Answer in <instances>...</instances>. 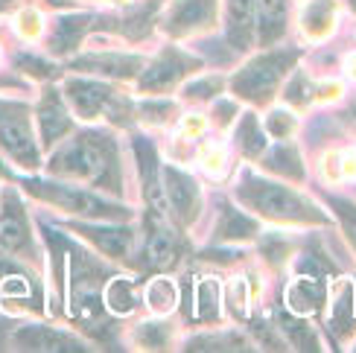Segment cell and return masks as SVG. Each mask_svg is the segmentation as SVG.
I'll list each match as a JSON object with an SVG mask.
<instances>
[{
  "label": "cell",
  "mask_w": 356,
  "mask_h": 353,
  "mask_svg": "<svg viewBox=\"0 0 356 353\" xmlns=\"http://www.w3.org/2000/svg\"><path fill=\"white\" fill-rule=\"evenodd\" d=\"M216 18V0H172L164 15V29L181 38L207 29Z\"/></svg>",
  "instance_id": "52a82bcc"
},
{
  "label": "cell",
  "mask_w": 356,
  "mask_h": 353,
  "mask_svg": "<svg viewBox=\"0 0 356 353\" xmlns=\"http://www.w3.org/2000/svg\"><path fill=\"white\" fill-rule=\"evenodd\" d=\"M73 129V120L65 108L62 97H58L53 88L50 91H44L41 97V106H38V131H41V143L44 146H56L62 140L67 131Z\"/></svg>",
  "instance_id": "8fae6325"
},
{
  "label": "cell",
  "mask_w": 356,
  "mask_h": 353,
  "mask_svg": "<svg viewBox=\"0 0 356 353\" xmlns=\"http://www.w3.org/2000/svg\"><path fill=\"white\" fill-rule=\"evenodd\" d=\"M106 304H108V310H111V313H117V315H129V313L138 306L135 284H131L129 277H114V281L106 286Z\"/></svg>",
  "instance_id": "44dd1931"
},
{
  "label": "cell",
  "mask_w": 356,
  "mask_h": 353,
  "mask_svg": "<svg viewBox=\"0 0 356 353\" xmlns=\"http://www.w3.org/2000/svg\"><path fill=\"white\" fill-rule=\"evenodd\" d=\"M348 3H350V6H353V9H356V0H348Z\"/></svg>",
  "instance_id": "f35d334b"
},
{
  "label": "cell",
  "mask_w": 356,
  "mask_h": 353,
  "mask_svg": "<svg viewBox=\"0 0 356 353\" xmlns=\"http://www.w3.org/2000/svg\"><path fill=\"white\" fill-rule=\"evenodd\" d=\"M85 24H88V18H62V21H58L56 33H53V38H50L53 50L62 53V50H67V47H76L73 41H79Z\"/></svg>",
  "instance_id": "484cf974"
},
{
  "label": "cell",
  "mask_w": 356,
  "mask_h": 353,
  "mask_svg": "<svg viewBox=\"0 0 356 353\" xmlns=\"http://www.w3.org/2000/svg\"><path fill=\"white\" fill-rule=\"evenodd\" d=\"M336 26V9L330 0H309L301 12V29L309 41H324Z\"/></svg>",
  "instance_id": "9a60e30c"
},
{
  "label": "cell",
  "mask_w": 356,
  "mask_h": 353,
  "mask_svg": "<svg viewBox=\"0 0 356 353\" xmlns=\"http://www.w3.org/2000/svg\"><path fill=\"white\" fill-rule=\"evenodd\" d=\"M0 175H3V161H0Z\"/></svg>",
  "instance_id": "ab89813d"
},
{
  "label": "cell",
  "mask_w": 356,
  "mask_h": 353,
  "mask_svg": "<svg viewBox=\"0 0 356 353\" xmlns=\"http://www.w3.org/2000/svg\"><path fill=\"white\" fill-rule=\"evenodd\" d=\"M0 152H3L9 161H15L18 167H26V170H35L41 164L38 140L33 138V129H29V123H26L24 108L0 120Z\"/></svg>",
  "instance_id": "8992f818"
},
{
  "label": "cell",
  "mask_w": 356,
  "mask_h": 353,
  "mask_svg": "<svg viewBox=\"0 0 356 353\" xmlns=\"http://www.w3.org/2000/svg\"><path fill=\"white\" fill-rule=\"evenodd\" d=\"M333 204H336V211H339V216H342V222L348 228L350 243L356 245V204H350V202H333Z\"/></svg>",
  "instance_id": "d6a6232c"
},
{
  "label": "cell",
  "mask_w": 356,
  "mask_h": 353,
  "mask_svg": "<svg viewBox=\"0 0 356 353\" xmlns=\"http://www.w3.org/2000/svg\"><path fill=\"white\" fill-rule=\"evenodd\" d=\"M228 306L234 315H245L248 313V286H245V277H234L228 284Z\"/></svg>",
  "instance_id": "f1b7e54d"
},
{
  "label": "cell",
  "mask_w": 356,
  "mask_h": 353,
  "mask_svg": "<svg viewBox=\"0 0 356 353\" xmlns=\"http://www.w3.org/2000/svg\"><path fill=\"white\" fill-rule=\"evenodd\" d=\"M15 342L29 350H79L76 339H67L50 327H24L15 333Z\"/></svg>",
  "instance_id": "e0dca14e"
},
{
  "label": "cell",
  "mask_w": 356,
  "mask_h": 353,
  "mask_svg": "<svg viewBox=\"0 0 356 353\" xmlns=\"http://www.w3.org/2000/svg\"><path fill=\"white\" fill-rule=\"evenodd\" d=\"M295 58H298V53L286 50V53H266L254 58V62H248L234 76V94L251 102H269Z\"/></svg>",
  "instance_id": "3957f363"
},
{
  "label": "cell",
  "mask_w": 356,
  "mask_h": 353,
  "mask_svg": "<svg viewBox=\"0 0 356 353\" xmlns=\"http://www.w3.org/2000/svg\"><path fill=\"white\" fill-rule=\"evenodd\" d=\"M140 342H143V347H164L167 345V339H170V333H167V327L164 325H143L140 327Z\"/></svg>",
  "instance_id": "4dcf8cb0"
},
{
  "label": "cell",
  "mask_w": 356,
  "mask_h": 353,
  "mask_svg": "<svg viewBox=\"0 0 356 353\" xmlns=\"http://www.w3.org/2000/svg\"><path fill=\"white\" fill-rule=\"evenodd\" d=\"M193 70H196V62H193V58L181 56L178 50H164L149 67L143 70L140 91H146V94H164V91H170L172 85H178Z\"/></svg>",
  "instance_id": "ba28073f"
},
{
  "label": "cell",
  "mask_w": 356,
  "mask_h": 353,
  "mask_svg": "<svg viewBox=\"0 0 356 353\" xmlns=\"http://www.w3.org/2000/svg\"><path fill=\"white\" fill-rule=\"evenodd\" d=\"M236 199L254 213L275 219V222H324V216L309 202H304L295 190L277 181L257 179L251 172H245L243 181L236 184Z\"/></svg>",
  "instance_id": "7a4b0ae2"
},
{
  "label": "cell",
  "mask_w": 356,
  "mask_h": 353,
  "mask_svg": "<svg viewBox=\"0 0 356 353\" xmlns=\"http://www.w3.org/2000/svg\"><path fill=\"white\" fill-rule=\"evenodd\" d=\"M345 73H348V76H350V79H356V53L345 58Z\"/></svg>",
  "instance_id": "74e56055"
},
{
  "label": "cell",
  "mask_w": 356,
  "mask_h": 353,
  "mask_svg": "<svg viewBox=\"0 0 356 353\" xmlns=\"http://www.w3.org/2000/svg\"><path fill=\"white\" fill-rule=\"evenodd\" d=\"M353 318H356V284L342 277L330 289V325L333 330L342 333L345 327L353 325Z\"/></svg>",
  "instance_id": "2e32d148"
},
{
  "label": "cell",
  "mask_w": 356,
  "mask_h": 353,
  "mask_svg": "<svg viewBox=\"0 0 356 353\" xmlns=\"http://www.w3.org/2000/svg\"><path fill=\"white\" fill-rule=\"evenodd\" d=\"M254 33L263 47L286 35L289 26V0H254Z\"/></svg>",
  "instance_id": "30bf717a"
},
{
  "label": "cell",
  "mask_w": 356,
  "mask_h": 353,
  "mask_svg": "<svg viewBox=\"0 0 356 353\" xmlns=\"http://www.w3.org/2000/svg\"><path fill=\"white\" fill-rule=\"evenodd\" d=\"M339 94H342V85H339V82L318 85V99H339Z\"/></svg>",
  "instance_id": "e575fe53"
},
{
  "label": "cell",
  "mask_w": 356,
  "mask_h": 353,
  "mask_svg": "<svg viewBox=\"0 0 356 353\" xmlns=\"http://www.w3.org/2000/svg\"><path fill=\"white\" fill-rule=\"evenodd\" d=\"M199 164L202 170L211 175V179H222V175L228 172V152H225V146L222 143H207L202 155H199Z\"/></svg>",
  "instance_id": "4316f807"
},
{
  "label": "cell",
  "mask_w": 356,
  "mask_h": 353,
  "mask_svg": "<svg viewBox=\"0 0 356 353\" xmlns=\"http://www.w3.org/2000/svg\"><path fill=\"white\" fill-rule=\"evenodd\" d=\"M161 187H164V202L170 204L172 216L181 225H190L202 208V190L196 179L178 167H161Z\"/></svg>",
  "instance_id": "5b68a950"
},
{
  "label": "cell",
  "mask_w": 356,
  "mask_h": 353,
  "mask_svg": "<svg viewBox=\"0 0 356 353\" xmlns=\"http://www.w3.org/2000/svg\"><path fill=\"white\" fill-rule=\"evenodd\" d=\"M196 318L216 321L219 318V284L213 277H204L196 284Z\"/></svg>",
  "instance_id": "cb8c5ba5"
},
{
  "label": "cell",
  "mask_w": 356,
  "mask_h": 353,
  "mask_svg": "<svg viewBox=\"0 0 356 353\" xmlns=\"http://www.w3.org/2000/svg\"><path fill=\"white\" fill-rule=\"evenodd\" d=\"M146 254H149V263L158 269H167L175 263L178 257V245H175V237H172V231L164 228V225H158L152 233H149V243H146Z\"/></svg>",
  "instance_id": "ac0fdd59"
},
{
  "label": "cell",
  "mask_w": 356,
  "mask_h": 353,
  "mask_svg": "<svg viewBox=\"0 0 356 353\" xmlns=\"http://www.w3.org/2000/svg\"><path fill=\"white\" fill-rule=\"evenodd\" d=\"M18 26H21V35H24L26 41L38 38V35H41V29H44V24H41V15H38L35 9H26V12H21Z\"/></svg>",
  "instance_id": "1f68e13d"
},
{
  "label": "cell",
  "mask_w": 356,
  "mask_h": 353,
  "mask_svg": "<svg viewBox=\"0 0 356 353\" xmlns=\"http://www.w3.org/2000/svg\"><path fill=\"white\" fill-rule=\"evenodd\" d=\"M24 187H29V193H35L38 199L56 204L62 211L70 213H79V216H91V219H126L129 211L117 208V204L85 193L79 187H70V184H56V181H26Z\"/></svg>",
  "instance_id": "277c9868"
},
{
  "label": "cell",
  "mask_w": 356,
  "mask_h": 353,
  "mask_svg": "<svg viewBox=\"0 0 356 353\" xmlns=\"http://www.w3.org/2000/svg\"><path fill=\"white\" fill-rule=\"evenodd\" d=\"M342 164V179H356V152H345V161Z\"/></svg>",
  "instance_id": "d590c367"
},
{
  "label": "cell",
  "mask_w": 356,
  "mask_h": 353,
  "mask_svg": "<svg viewBox=\"0 0 356 353\" xmlns=\"http://www.w3.org/2000/svg\"><path fill=\"white\" fill-rule=\"evenodd\" d=\"M175 304H178V289L170 277H155V281H149V286H146V306H149L152 313L167 315L175 310Z\"/></svg>",
  "instance_id": "ffe728a7"
},
{
  "label": "cell",
  "mask_w": 356,
  "mask_h": 353,
  "mask_svg": "<svg viewBox=\"0 0 356 353\" xmlns=\"http://www.w3.org/2000/svg\"><path fill=\"white\" fill-rule=\"evenodd\" d=\"M202 129H204V120L199 114H193V117H184V123H181V131L190 138H199L202 135Z\"/></svg>",
  "instance_id": "836d02e7"
},
{
  "label": "cell",
  "mask_w": 356,
  "mask_h": 353,
  "mask_svg": "<svg viewBox=\"0 0 356 353\" xmlns=\"http://www.w3.org/2000/svg\"><path fill=\"white\" fill-rule=\"evenodd\" d=\"M298 129V120H295V114H289V111H284V108H275L269 117H266V131H269L272 138H289L292 131Z\"/></svg>",
  "instance_id": "83f0119b"
},
{
  "label": "cell",
  "mask_w": 356,
  "mask_h": 353,
  "mask_svg": "<svg viewBox=\"0 0 356 353\" xmlns=\"http://www.w3.org/2000/svg\"><path fill=\"white\" fill-rule=\"evenodd\" d=\"M114 143L108 135H76L65 146H58V152L50 161V172L62 175V179H76L88 184H106L114 172Z\"/></svg>",
  "instance_id": "6da1fadb"
},
{
  "label": "cell",
  "mask_w": 356,
  "mask_h": 353,
  "mask_svg": "<svg viewBox=\"0 0 356 353\" xmlns=\"http://www.w3.org/2000/svg\"><path fill=\"white\" fill-rule=\"evenodd\" d=\"M91 240L102 254L108 257H129L131 254V231L129 228H94Z\"/></svg>",
  "instance_id": "d6986e66"
},
{
  "label": "cell",
  "mask_w": 356,
  "mask_h": 353,
  "mask_svg": "<svg viewBox=\"0 0 356 353\" xmlns=\"http://www.w3.org/2000/svg\"><path fill=\"white\" fill-rule=\"evenodd\" d=\"M29 243V228H26V216L18 199H6V208L0 213V252H24Z\"/></svg>",
  "instance_id": "7c38bea8"
},
{
  "label": "cell",
  "mask_w": 356,
  "mask_h": 353,
  "mask_svg": "<svg viewBox=\"0 0 356 353\" xmlns=\"http://www.w3.org/2000/svg\"><path fill=\"white\" fill-rule=\"evenodd\" d=\"M236 143H240V149L248 155V158H257L263 149H266V138H263V129H260V120L254 114H245L240 126H236Z\"/></svg>",
  "instance_id": "7402d4cb"
},
{
  "label": "cell",
  "mask_w": 356,
  "mask_h": 353,
  "mask_svg": "<svg viewBox=\"0 0 356 353\" xmlns=\"http://www.w3.org/2000/svg\"><path fill=\"white\" fill-rule=\"evenodd\" d=\"M216 231H219V240H248V237H254L257 225L251 219H245L236 208H225Z\"/></svg>",
  "instance_id": "603a6c76"
},
{
  "label": "cell",
  "mask_w": 356,
  "mask_h": 353,
  "mask_svg": "<svg viewBox=\"0 0 356 353\" xmlns=\"http://www.w3.org/2000/svg\"><path fill=\"white\" fill-rule=\"evenodd\" d=\"M324 301V284L318 281V274H307V277H295L286 289V306L298 315L316 313Z\"/></svg>",
  "instance_id": "5bb4252c"
},
{
  "label": "cell",
  "mask_w": 356,
  "mask_h": 353,
  "mask_svg": "<svg viewBox=\"0 0 356 353\" xmlns=\"http://www.w3.org/2000/svg\"><path fill=\"white\" fill-rule=\"evenodd\" d=\"M65 99L70 102V111L82 120H94L108 108L114 99V88L97 79H67L65 82Z\"/></svg>",
  "instance_id": "9c48e42d"
},
{
  "label": "cell",
  "mask_w": 356,
  "mask_h": 353,
  "mask_svg": "<svg viewBox=\"0 0 356 353\" xmlns=\"http://www.w3.org/2000/svg\"><path fill=\"white\" fill-rule=\"evenodd\" d=\"M225 18L231 47L245 50L254 33V0H225Z\"/></svg>",
  "instance_id": "4fadbf2b"
},
{
  "label": "cell",
  "mask_w": 356,
  "mask_h": 353,
  "mask_svg": "<svg viewBox=\"0 0 356 353\" xmlns=\"http://www.w3.org/2000/svg\"><path fill=\"white\" fill-rule=\"evenodd\" d=\"M15 111H21V106H15V102H3V99H0V120H3V117H9V114H15Z\"/></svg>",
  "instance_id": "8d00e7d4"
},
{
  "label": "cell",
  "mask_w": 356,
  "mask_h": 353,
  "mask_svg": "<svg viewBox=\"0 0 356 353\" xmlns=\"http://www.w3.org/2000/svg\"><path fill=\"white\" fill-rule=\"evenodd\" d=\"M266 167L275 170V172H284V179H304V167H301V158L292 146H277L275 152H269L266 158Z\"/></svg>",
  "instance_id": "d4e9b609"
},
{
  "label": "cell",
  "mask_w": 356,
  "mask_h": 353,
  "mask_svg": "<svg viewBox=\"0 0 356 353\" xmlns=\"http://www.w3.org/2000/svg\"><path fill=\"white\" fill-rule=\"evenodd\" d=\"M222 88V79L219 76H204V79H196V82H187L184 85V97L187 99H211L219 94Z\"/></svg>",
  "instance_id": "f546056e"
}]
</instances>
